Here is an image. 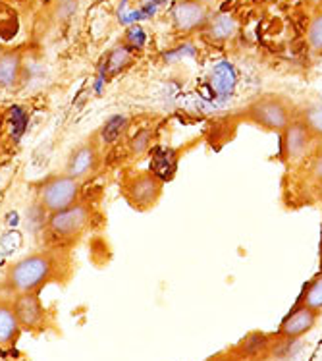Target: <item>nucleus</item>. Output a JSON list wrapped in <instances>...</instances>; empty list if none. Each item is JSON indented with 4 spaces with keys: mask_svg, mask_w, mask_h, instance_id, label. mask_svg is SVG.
Masks as SVG:
<instances>
[{
    "mask_svg": "<svg viewBox=\"0 0 322 361\" xmlns=\"http://www.w3.org/2000/svg\"><path fill=\"white\" fill-rule=\"evenodd\" d=\"M14 311L22 329H41L44 323V307L41 300L37 298L35 292L31 294H20L14 302Z\"/></svg>",
    "mask_w": 322,
    "mask_h": 361,
    "instance_id": "9",
    "label": "nucleus"
},
{
    "mask_svg": "<svg viewBox=\"0 0 322 361\" xmlns=\"http://www.w3.org/2000/svg\"><path fill=\"white\" fill-rule=\"evenodd\" d=\"M124 44L128 49H132L133 52L141 51L147 44V33L141 25H132L130 30L125 31Z\"/></svg>",
    "mask_w": 322,
    "mask_h": 361,
    "instance_id": "24",
    "label": "nucleus"
},
{
    "mask_svg": "<svg viewBox=\"0 0 322 361\" xmlns=\"http://www.w3.org/2000/svg\"><path fill=\"white\" fill-rule=\"evenodd\" d=\"M301 305H305L309 310L316 311L318 315L322 313V269L321 273H316L311 281L305 284L303 292L299 295Z\"/></svg>",
    "mask_w": 322,
    "mask_h": 361,
    "instance_id": "17",
    "label": "nucleus"
},
{
    "mask_svg": "<svg viewBox=\"0 0 322 361\" xmlns=\"http://www.w3.org/2000/svg\"><path fill=\"white\" fill-rule=\"evenodd\" d=\"M271 346V338L268 336H264L263 332H255V334H251L249 338H245L242 342V350L243 355H247V357H256V355H261L263 352H266Z\"/></svg>",
    "mask_w": 322,
    "mask_h": 361,
    "instance_id": "21",
    "label": "nucleus"
},
{
    "mask_svg": "<svg viewBox=\"0 0 322 361\" xmlns=\"http://www.w3.org/2000/svg\"><path fill=\"white\" fill-rule=\"evenodd\" d=\"M89 222H91V209L83 203H73L64 211L51 213V219L47 224L54 236L70 240V238L80 236L89 226Z\"/></svg>",
    "mask_w": 322,
    "mask_h": 361,
    "instance_id": "7",
    "label": "nucleus"
},
{
    "mask_svg": "<svg viewBox=\"0 0 322 361\" xmlns=\"http://www.w3.org/2000/svg\"><path fill=\"white\" fill-rule=\"evenodd\" d=\"M128 126H130V118L125 116V114H114V116H110L106 122L101 128V140L110 145V143H116L122 135L128 130Z\"/></svg>",
    "mask_w": 322,
    "mask_h": 361,
    "instance_id": "18",
    "label": "nucleus"
},
{
    "mask_svg": "<svg viewBox=\"0 0 322 361\" xmlns=\"http://www.w3.org/2000/svg\"><path fill=\"white\" fill-rule=\"evenodd\" d=\"M54 276V261L47 253H33L10 267L6 288L16 294H31Z\"/></svg>",
    "mask_w": 322,
    "mask_h": 361,
    "instance_id": "2",
    "label": "nucleus"
},
{
    "mask_svg": "<svg viewBox=\"0 0 322 361\" xmlns=\"http://www.w3.org/2000/svg\"><path fill=\"white\" fill-rule=\"evenodd\" d=\"M197 2H203V4H209V2H213V0H197Z\"/></svg>",
    "mask_w": 322,
    "mask_h": 361,
    "instance_id": "29",
    "label": "nucleus"
},
{
    "mask_svg": "<svg viewBox=\"0 0 322 361\" xmlns=\"http://www.w3.org/2000/svg\"><path fill=\"white\" fill-rule=\"evenodd\" d=\"M78 12V0H60L58 10H56V16L62 22H68L73 14Z\"/></svg>",
    "mask_w": 322,
    "mask_h": 361,
    "instance_id": "26",
    "label": "nucleus"
},
{
    "mask_svg": "<svg viewBox=\"0 0 322 361\" xmlns=\"http://www.w3.org/2000/svg\"><path fill=\"white\" fill-rule=\"evenodd\" d=\"M80 195V180L72 176H54L39 190V203L49 213H58L72 207Z\"/></svg>",
    "mask_w": 322,
    "mask_h": 361,
    "instance_id": "4",
    "label": "nucleus"
},
{
    "mask_svg": "<svg viewBox=\"0 0 322 361\" xmlns=\"http://www.w3.org/2000/svg\"><path fill=\"white\" fill-rule=\"evenodd\" d=\"M316 141L297 116L280 132V161L287 166H295L313 153Z\"/></svg>",
    "mask_w": 322,
    "mask_h": 361,
    "instance_id": "3",
    "label": "nucleus"
},
{
    "mask_svg": "<svg viewBox=\"0 0 322 361\" xmlns=\"http://www.w3.org/2000/svg\"><path fill=\"white\" fill-rule=\"evenodd\" d=\"M151 140H153V132L151 130H140L130 140V153L132 155H143L145 151L151 149Z\"/></svg>",
    "mask_w": 322,
    "mask_h": 361,
    "instance_id": "23",
    "label": "nucleus"
},
{
    "mask_svg": "<svg viewBox=\"0 0 322 361\" xmlns=\"http://www.w3.org/2000/svg\"><path fill=\"white\" fill-rule=\"evenodd\" d=\"M132 64H133L132 49H128L125 44H118V47H114V49L106 54L101 78H110V75L122 74V72L128 70Z\"/></svg>",
    "mask_w": 322,
    "mask_h": 361,
    "instance_id": "14",
    "label": "nucleus"
},
{
    "mask_svg": "<svg viewBox=\"0 0 322 361\" xmlns=\"http://www.w3.org/2000/svg\"><path fill=\"white\" fill-rule=\"evenodd\" d=\"M22 332V324L18 321L14 303L0 302V346L14 344Z\"/></svg>",
    "mask_w": 322,
    "mask_h": 361,
    "instance_id": "13",
    "label": "nucleus"
},
{
    "mask_svg": "<svg viewBox=\"0 0 322 361\" xmlns=\"http://www.w3.org/2000/svg\"><path fill=\"white\" fill-rule=\"evenodd\" d=\"M237 85V70L230 62H218L214 64L209 74V87L213 89L214 95L228 97L232 95Z\"/></svg>",
    "mask_w": 322,
    "mask_h": 361,
    "instance_id": "12",
    "label": "nucleus"
},
{
    "mask_svg": "<svg viewBox=\"0 0 322 361\" xmlns=\"http://www.w3.org/2000/svg\"><path fill=\"white\" fill-rule=\"evenodd\" d=\"M20 245H22V234L18 230H10L6 234H2L0 236V257L12 255Z\"/></svg>",
    "mask_w": 322,
    "mask_h": 361,
    "instance_id": "25",
    "label": "nucleus"
},
{
    "mask_svg": "<svg viewBox=\"0 0 322 361\" xmlns=\"http://www.w3.org/2000/svg\"><path fill=\"white\" fill-rule=\"evenodd\" d=\"M297 118L307 126V130L311 132V135L315 137L316 143L322 141V101H316V103H311L307 106H303L299 112H297Z\"/></svg>",
    "mask_w": 322,
    "mask_h": 361,
    "instance_id": "16",
    "label": "nucleus"
},
{
    "mask_svg": "<svg viewBox=\"0 0 322 361\" xmlns=\"http://www.w3.org/2000/svg\"><path fill=\"white\" fill-rule=\"evenodd\" d=\"M295 116L297 112L293 109V104L286 97L274 95V93L256 97L243 111V120L271 133L282 132Z\"/></svg>",
    "mask_w": 322,
    "mask_h": 361,
    "instance_id": "1",
    "label": "nucleus"
},
{
    "mask_svg": "<svg viewBox=\"0 0 322 361\" xmlns=\"http://www.w3.org/2000/svg\"><path fill=\"white\" fill-rule=\"evenodd\" d=\"M307 162L309 176H311V180H313L316 185H321L322 188V141L321 143H316L315 149H313V153L309 155Z\"/></svg>",
    "mask_w": 322,
    "mask_h": 361,
    "instance_id": "22",
    "label": "nucleus"
},
{
    "mask_svg": "<svg viewBox=\"0 0 322 361\" xmlns=\"http://www.w3.org/2000/svg\"><path fill=\"white\" fill-rule=\"evenodd\" d=\"M0 361H6V360H0Z\"/></svg>",
    "mask_w": 322,
    "mask_h": 361,
    "instance_id": "30",
    "label": "nucleus"
},
{
    "mask_svg": "<svg viewBox=\"0 0 322 361\" xmlns=\"http://www.w3.org/2000/svg\"><path fill=\"white\" fill-rule=\"evenodd\" d=\"M125 200L140 211H147L156 205L162 195V180L153 172H140L128 178L124 184Z\"/></svg>",
    "mask_w": 322,
    "mask_h": 361,
    "instance_id": "6",
    "label": "nucleus"
},
{
    "mask_svg": "<svg viewBox=\"0 0 322 361\" xmlns=\"http://www.w3.org/2000/svg\"><path fill=\"white\" fill-rule=\"evenodd\" d=\"M318 253H321V269H322V230H321V250H318Z\"/></svg>",
    "mask_w": 322,
    "mask_h": 361,
    "instance_id": "28",
    "label": "nucleus"
},
{
    "mask_svg": "<svg viewBox=\"0 0 322 361\" xmlns=\"http://www.w3.org/2000/svg\"><path fill=\"white\" fill-rule=\"evenodd\" d=\"M22 75V56L18 52H4V54H0V87H14Z\"/></svg>",
    "mask_w": 322,
    "mask_h": 361,
    "instance_id": "15",
    "label": "nucleus"
},
{
    "mask_svg": "<svg viewBox=\"0 0 322 361\" xmlns=\"http://www.w3.org/2000/svg\"><path fill=\"white\" fill-rule=\"evenodd\" d=\"M316 321H318V313L309 310L305 305L297 303L290 313H287L284 321L280 323L278 338L284 342H295L301 336H305L307 332L315 329Z\"/></svg>",
    "mask_w": 322,
    "mask_h": 361,
    "instance_id": "8",
    "label": "nucleus"
},
{
    "mask_svg": "<svg viewBox=\"0 0 322 361\" xmlns=\"http://www.w3.org/2000/svg\"><path fill=\"white\" fill-rule=\"evenodd\" d=\"M307 47L313 56H322V10L316 12L309 22Z\"/></svg>",
    "mask_w": 322,
    "mask_h": 361,
    "instance_id": "20",
    "label": "nucleus"
},
{
    "mask_svg": "<svg viewBox=\"0 0 322 361\" xmlns=\"http://www.w3.org/2000/svg\"><path fill=\"white\" fill-rule=\"evenodd\" d=\"M12 221L16 222V224H18V221H20V216H18V213H16V211H12V213L8 214V221H6V226H10V228H12Z\"/></svg>",
    "mask_w": 322,
    "mask_h": 361,
    "instance_id": "27",
    "label": "nucleus"
},
{
    "mask_svg": "<svg viewBox=\"0 0 322 361\" xmlns=\"http://www.w3.org/2000/svg\"><path fill=\"white\" fill-rule=\"evenodd\" d=\"M211 20L209 4L197 0H178L170 8V23L180 35H193L203 31Z\"/></svg>",
    "mask_w": 322,
    "mask_h": 361,
    "instance_id": "5",
    "label": "nucleus"
},
{
    "mask_svg": "<svg viewBox=\"0 0 322 361\" xmlns=\"http://www.w3.org/2000/svg\"><path fill=\"white\" fill-rule=\"evenodd\" d=\"M99 164V153H97L95 145L85 143L73 151L70 159H68V176L72 178H85L89 172H93Z\"/></svg>",
    "mask_w": 322,
    "mask_h": 361,
    "instance_id": "11",
    "label": "nucleus"
},
{
    "mask_svg": "<svg viewBox=\"0 0 322 361\" xmlns=\"http://www.w3.org/2000/svg\"><path fill=\"white\" fill-rule=\"evenodd\" d=\"M8 124H10V137L14 143L22 140L23 133L27 130V124H30V116H27V112L23 106H12L10 111H8Z\"/></svg>",
    "mask_w": 322,
    "mask_h": 361,
    "instance_id": "19",
    "label": "nucleus"
},
{
    "mask_svg": "<svg viewBox=\"0 0 322 361\" xmlns=\"http://www.w3.org/2000/svg\"><path fill=\"white\" fill-rule=\"evenodd\" d=\"M237 31H240L237 18L234 14H230V12H218V14L211 16V20L206 23L203 33H205L209 43L224 44L228 41H232L237 35Z\"/></svg>",
    "mask_w": 322,
    "mask_h": 361,
    "instance_id": "10",
    "label": "nucleus"
}]
</instances>
